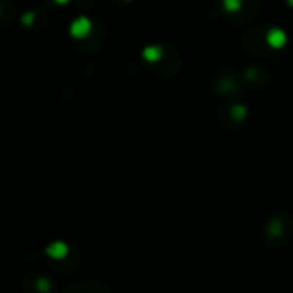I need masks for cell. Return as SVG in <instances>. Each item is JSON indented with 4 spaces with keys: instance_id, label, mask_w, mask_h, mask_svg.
<instances>
[{
    "instance_id": "cell-1",
    "label": "cell",
    "mask_w": 293,
    "mask_h": 293,
    "mask_svg": "<svg viewBox=\"0 0 293 293\" xmlns=\"http://www.w3.org/2000/svg\"><path fill=\"white\" fill-rule=\"evenodd\" d=\"M93 31V21L88 16H77L69 26V36L74 39H84Z\"/></svg>"
},
{
    "instance_id": "cell-2",
    "label": "cell",
    "mask_w": 293,
    "mask_h": 293,
    "mask_svg": "<svg viewBox=\"0 0 293 293\" xmlns=\"http://www.w3.org/2000/svg\"><path fill=\"white\" fill-rule=\"evenodd\" d=\"M45 256L54 261H62L69 256V245L62 240H55L45 247Z\"/></svg>"
},
{
    "instance_id": "cell-3",
    "label": "cell",
    "mask_w": 293,
    "mask_h": 293,
    "mask_svg": "<svg viewBox=\"0 0 293 293\" xmlns=\"http://www.w3.org/2000/svg\"><path fill=\"white\" fill-rule=\"evenodd\" d=\"M161 55H163V50L158 45H147L143 50V58L149 64H156V62L161 60Z\"/></svg>"
},
{
    "instance_id": "cell-4",
    "label": "cell",
    "mask_w": 293,
    "mask_h": 293,
    "mask_svg": "<svg viewBox=\"0 0 293 293\" xmlns=\"http://www.w3.org/2000/svg\"><path fill=\"white\" fill-rule=\"evenodd\" d=\"M35 21H36V14L33 11L24 12V14L21 16V24L22 26H33V22Z\"/></svg>"
},
{
    "instance_id": "cell-5",
    "label": "cell",
    "mask_w": 293,
    "mask_h": 293,
    "mask_svg": "<svg viewBox=\"0 0 293 293\" xmlns=\"http://www.w3.org/2000/svg\"><path fill=\"white\" fill-rule=\"evenodd\" d=\"M36 290H38V292H48V290H50V281H48L47 278H39L38 281H36Z\"/></svg>"
},
{
    "instance_id": "cell-6",
    "label": "cell",
    "mask_w": 293,
    "mask_h": 293,
    "mask_svg": "<svg viewBox=\"0 0 293 293\" xmlns=\"http://www.w3.org/2000/svg\"><path fill=\"white\" fill-rule=\"evenodd\" d=\"M54 2H55L57 5H65V4H69L71 0H54Z\"/></svg>"
},
{
    "instance_id": "cell-7",
    "label": "cell",
    "mask_w": 293,
    "mask_h": 293,
    "mask_svg": "<svg viewBox=\"0 0 293 293\" xmlns=\"http://www.w3.org/2000/svg\"><path fill=\"white\" fill-rule=\"evenodd\" d=\"M125 2H129V0H125Z\"/></svg>"
},
{
    "instance_id": "cell-8",
    "label": "cell",
    "mask_w": 293,
    "mask_h": 293,
    "mask_svg": "<svg viewBox=\"0 0 293 293\" xmlns=\"http://www.w3.org/2000/svg\"><path fill=\"white\" fill-rule=\"evenodd\" d=\"M0 12H2V11H0Z\"/></svg>"
}]
</instances>
